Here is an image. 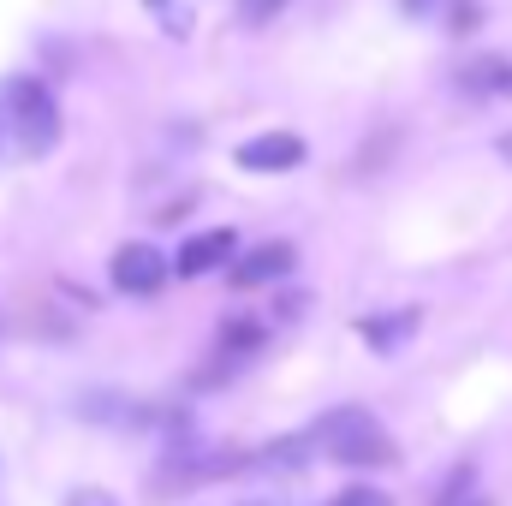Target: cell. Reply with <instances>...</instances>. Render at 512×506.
Segmentation results:
<instances>
[{"instance_id":"3957f363","label":"cell","mask_w":512,"mask_h":506,"mask_svg":"<svg viewBox=\"0 0 512 506\" xmlns=\"http://www.w3.org/2000/svg\"><path fill=\"white\" fill-rule=\"evenodd\" d=\"M108 274H114L120 292L149 298V292H161V280H167V256L155 251V245H120L114 262H108Z\"/></svg>"},{"instance_id":"8992f818","label":"cell","mask_w":512,"mask_h":506,"mask_svg":"<svg viewBox=\"0 0 512 506\" xmlns=\"http://www.w3.org/2000/svg\"><path fill=\"white\" fill-rule=\"evenodd\" d=\"M280 274H292V245H262L233 268V286H268Z\"/></svg>"},{"instance_id":"ba28073f","label":"cell","mask_w":512,"mask_h":506,"mask_svg":"<svg viewBox=\"0 0 512 506\" xmlns=\"http://www.w3.org/2000/svg\"><path fill=\"white\" fill-rule=\"evenodd\" d=\"M280 6H286V0H239V24H251L256 30V24H268Z\"/></svg>"},{"instance_id":"6da1fadb","label":"cell","mask_w":512,"mask_h":506,"mask_svg":"<svg viewBox=\"0 0 512 506\" xmlns=\"http://www.w3.org/2000/svg\"><path fill=\"white\" fill-rule=\"evenodd\" d=\"M60 143V102L42 78H0V167L36 161Z\"/></svg>"},{"instance_id":"5b68a950","label":"cell","mask_w":512,"mask_h":506,"mask_svg":"<svg viewBox=\"0 0 512 506\" xmlns=\"http://www.w3.org/2000/svg\"><path fill=\"white\" fill-rule=\"evenodd\" d=\"M459 90H471V96H512V60L507 54L465 60L459 66Z\"/></svg>"},{"instance_id":"30bf717a","label":"cell","mask_w":512,"mask_h":506,"mask_svg":"<svg viewBox=\"0 0 512 506\" xmlns=\"http://www.w3.org/2000/svg\"><path fill=\"white\" fill-rule=\"evenodd\" d=\"M149 6L167 12V30H173V36H185V6H179V0H149Z\"/></svg>"},{"instance_id":"9c48e42d","label":"cell","mask_w":512,"mask_h":506,"mask_svg":"<svg viewBox=\"0 0 512 506\" xmlns=\"http://www.w3.org/2000/svg\"><path fill=\"white\" fill-rule=\"evenodd\" d=\"M334 506H393L382 489H346V495H334Z\"/></svg>"},{"instance_id":"52a82bcc","label":"cell","mask_w":512,"mask_h":506,"mask_svg":"<svg viewBox=\"0 0 512 506\" xmlns=\"http://www.w3.org/2000/svg\"><path fill=\"white\" fill-rule=\"evenodd\" d=\"M233 256V233L227 227H215V233H197L185 251H179V274H209V268H221Z\"/></svg>"},{"instance_id":"7a4b0ae2","label":"cell","mask_w":512,"mask_h":506,"mask_svg":"<svg viewBox=\"0 0 512 506\" xmlns=\"http://www.w3.org/2000/svg\"><path fill=\"white\" fill-rule=\"evenodd\" d=\"M310 447L328 453V459H340V465H352V471H382V465L399 459L393 435L376 423V411H364V405H340V411H328V417L310 429Z\"/></svg>"},{"instance_id":"8fae6325","label":"cell","mask_w":512,"mask_h":506,"mask_svg":"<svg viewBox=\"0 0 512 506\" xmlns=\"http://www.w3.org/2000/svg\"><path fill=\"white\" fill-rule=\"evenodd\" d=\"M66 506H120V501H114V495H102V489H78Z\"/></svg>"},{"instance_id":"277c9868","label":"cell","mask_w":512,"mask_h":506,"mask_svg":"<svg viewBox=\"0 0 512 506\" xmlns=\"http://www.w3.org/2000/svg\"><path fill=\"white\" fill-rule=\"evenodd\" d=\"M239 167H251V173H292V167H304V137L262 131L251 143H239Z\"/></svg>"}]
</instances>
